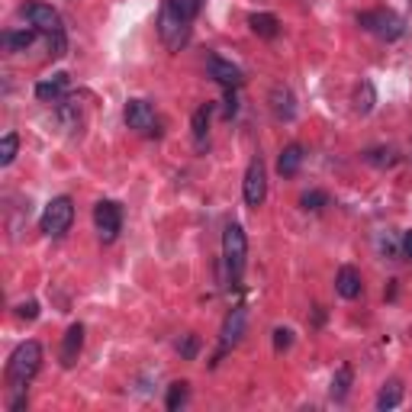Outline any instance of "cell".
Here are the masks:
<instances>
[{"instance_id":"52a82bcc","label":"cell","mask_w":412,"mask_h":412,"mask_svg":"<svg viewBox=\"0 0 412 412\" xmlns=\"http://www.w3.org/2000/svg\"><path fill=\"white\" fill-rule=\"evenodd\" d=\"M23 16H26L29 23H33V29H39V33L52 35V33H62V16H58V10H52L49 4H39V0H33V4H26L23 7Z\"/></svg>"},{"instance_id":"d6a6232c","label":"cell","mask_w":412,"mask_h":412,"mask_svg":"<svg viewBox=\"0 0 412 412\" xmlns=\"http://www.w3.org/2000/svg\"><path fill=\"white\" fill-rule=\"evenodd\" d=\"M235 110H238V100H235V94H226V116H235Z\"/></svg>"},{"instance_id":"9a60e30c","label":"cell","mask_w":412,"mask_h":412,"mask_svg":"<svg viewBox=\"0 0 412 412\" xmlns=\"http://www.w3.org/2000/svg\"><path fill=\"white\" fill-rule=\"evenodd\" d=\"M248 26H252V33L261 35V39H274V35L280 33V23L274 13H252L248 16Z\"/></svg>"},{"instance_id":"f546056e","label":"cell","mask_w":412,"mask_h":412,"mask_svg":"<svg viewBox=\"0 0 412 412\" xmlns=\"http://www.w3.org/2000/svg\"><path fill=\"white\" fill-rule=\"evenodd\" d=\"M367 161H374V165H396V155H393L390 148H386V152H384V148H377V152L367 155Z\"/></svg>"},{"instance_id":"7402d4cb","label":"cell","mask_w":412,"mask_h":412,"mask_svg":"<svg viewBox=\"0 0 412 412\" xmlns=\"http://www.w3.org/2000/svg\"><path fill=\"white\" fill-rule=\"evenodd\" d=\"M171 10H174L177 16H184V20H194L196 13H200V7H203V0H165Z\"/></svg>"},{"instance_id":"ffe728a7","label":"cell","mask_w":412,"mask_h":412,"mask_svg":"<svg viewBox=\"0 0 412 412\" xmlns=\"http://www.w3.org/2000/svg\"><path fill=\"white\" fill-rule=\"evenodd\" d=\"M271 106L280 119H294V97H290V91L277 87V91L271 94Z\"/></svg>"},{"instance_id":"484cf974","label":"cell","mask_w":412,"mask_h":412,"mask_svg":"<svg viewBox=\"0 0 412 412\" xmlns=\"http://www.w3.org/2000/svg\"><path fill=\"white\" fill-rule=\"evenodd\" d=\"M325 203H328V196L325 194H322V190H309V194H303L300 196V206H303V210H322V206H325Z\"/></svg>"},{"instance_id":"836d02e7","label":"cell","mask_w":412,"mask_h":412,"mask_svg":"<svg viewBox=\"0 0 412 412\" xmlns=\"http://www.w3.org/2000/svg\"><path fill=\"white\" fill-rule=\"evenodd\" d=\"M403 252H406V258H412V232L403 235Z\"/></svg>"},{"instance_id":"1f68e13d","label":"cell","mask_w":412,"mask_h":412,"mask_svg":"<svg viewBox=\"0 0 412 412\" xmlns=\"http://www.w3.org/2000/svg\"><path fill=\"white\" fill-rule=\"evenodd\" d=\"M380 248H384L386 255H396V242H393L390 232H386V235H380Z\"/></svg>"},{"instance_id":"ba28073f","label":"cell","mask_w":412,"mask_h":412,"mask_svg":"<svg viewBox=\"0 0 412 412\" xmlns=\"http://www.w3.org/2000/svg\"><path fill=\"white\" fill-rule=\"evenodd\" d=\"M267 196V171H265V161L255 158L245 171V203L248 206H261Z\"/></svg>"},{"instance_id":"9c48e42d","label":"cell","mask_w":412,"mask_h":412,"mask_svg":"<svg viewBox=\"0 0 412 412\" xmlns=\"http://www.w3.org/2000/svg\"><path fill=\"white\" fill-rule=\"evenodd\" d=\"M126 126L135 129L142 135L155 133V110L145 104V100H129L126 104Z\"/></svg>"},{"instance_id":"44dd1931","label":"cell","mask_w":412,"mask_h":412,"mask_svg":"<svg viewBox=\"0 0 412 412\" xmlns=\"http://www.w3.org/2000/svg\"><path fill=\"white\" fill-rule=\"evenodd\" d=\"M351 390V367L345 364V367H338V374L332 377V399H345Z\"/></svg>"},{"instance_id":"4dcf8cb0","label":"cell","mask_w":412,"mask_h":412,"mask_svg":"<svg viewBox=\"0 0 412 412\" xmlns=\"http://www.w3.org/2000/svg\"><path fill=\"white\" fill-rule=\"evenodd\" d=\"M16 316H20V319H35V316H39V303L35 300L20 303V306H16Z\"/></svg>"},{"instance_id":"6da1fadb","label":"cell","mask_w":412,"mask_h":412,"mask_svg":"<svg viewBox=\"0 0 412 412\" xmlns=\"http://www.w3.org/2000/svg\"><path fill=\"white\" fill-rule=\"evenodd\" d=\"M39 364H43V345L39 342H23L20 348L10 355L7 361V384L10 390H26V384L39 374Z\"/></svg>"},{"instance_id":"d6986e66","label":"cell","mask_w":412,"mask_h":412,"mask_svg":"<svg viewBox=\"0 0 412 412\" xmlns=\"http://www.w3.org/2000/svg\"><path fill=\"white\" fill-rule=\"evenodd\" d=\"M35 33H39V29H16V33L4 35V43H7L10 52H26L29 45L35 43Z\"/></svg>"},{"instance_id":"d4e9b609","label":"cell","mask_w":412,"mask_h":412,"mask_svg":"<svg viewBox=\"0 0 412 412\" xmlns=\"http://www.w3.org/2000/svg\"><path fill=\"white\" fill-rule=\"evenodd\" d=\"M177 351H181V357H184V361H194V357H196V351H200V338H196L194 332H190V335H184L181 342H177Z\"/></svg>"},{"instance_id":"4316f807","label":"cell","mask_w":412,"mask_h":412,"mask_svg":"<svg viewBox=\"0 0 412 412\" xmlns=\"http://www.w3.org/2000/svg\"><path fill=\"white\" fill-rule=\"evenodd\" d=\"M65 49H68L65 29H62V33H52V35H49V55H52V58H62V55H65Z\"/></svg>"},{"instance_id":"277c9868","label":"cell","mask_w":412,"mask_h":412,"mask_svg":"<svg viewBox=\"0 0 412 412\" xmlns=\"http://www.w3.org/2000/svg\"><path fill=\"white\" fill-rule=\"evenodd\" d=\"M357 26H364L367 33H374L377 39H386V43H393V39H399L403 35V20H399L393 10H367V13L357 16Z\"/></svg>"},{"instance_id":"7a4b0ae2","label":"cell","mask_w":412,"mask_h":412,"mask_svg":"<svg viewBox=\"0 0 412 412\" xmlns=\"http://www.w3.org/2000/svg\"><path fill=\"white\" fill-rule=\"evenodd\" d=\"M223 258L229 267V277L238 280L245 271V258H248V238H245L242 226H226L223 232Z\"/></svg>"},{"instance_id":"3957f363","label":"cell","mask_w":412,"mask_h":412,"mask_svg":"<svg viewBox=\"0 0 412 412\" xmlns=\"http://www.w3.org/2000/svg\"><path fill=\"white\" fill-rule=\"evenodd\" d=\"M158 35L171 52H181L190 39V23L184 20V16H177L174 10L165 4V7H161V16H158Z\"/></svg>"},{"instance_id":"2e32d148","label":"cell","mask_w":412,"mask_h":412,"mask_svg":"<svg viewBox=\"0 0 412 412\" xmlns=\"http://www.w3.org/2000/svg\"><path fill=\"white\" fill-rule=\"evenodd\" d=\"M65 87H68V74L65 71H58V74H52L49 81H43V84L35 87V97L39 100H55L65 94Z\"/></svg>"},{"instance_id":"5bb4252c","label":"cell","mask_w":412,"mask_h":412,"mask_svg":"<svg viewBox=\"0 0 412 412\" xmlns=\"http://www.w3.org/2000/svg\"><path fill=\"white\" fill-rule=\"evenodd\" d=\"M300 165H303V145H286L284 152H280L277 171H280L284 177H294L296 171H300Z\"/></svg>"},{"instance_id":"5b68a950","label":"cell","mask_w":412,"mask_h":412,"mask_svg":"<svg viewBox=\"0 0 412 412\" xmlns=\"http://www.w3.org/2000/svg\"><path fill=\"white\" fill-rule=\"evenodd\" d=\"M71 223H74V203H71V196H55V200L45 206L43 213V232L52 238L65 235V232L71 229Z\"/></svg>"},{"instance_id":"f1b7e54d","label":"cell","mask_w":412,"mask_h":412,"mask_svg":"<svg viewBox=\"0 0 412 412\" xmlns=\"http://www.w3.org/2000/svg\"><path fill=\"white\" fill-rule=\"evenodd\" d=\"M290 345H294V332H290V328H274V348L286 351Z\"/></svg>"},{"instance_id":"7c38bea8","label":"cell","mask_w":412,"mask_h":412,"mask_svg":"<svg viewBox=\"0 0 412 412\" xmlns=\"http://www.w3.org/2000/svg\"><path fill=\"white\" fill-rule=\"evenodd\" d=\"M81 348H84V325L74 322V325H68V332H65V338H62V355H58L62 357V367H74Z\"/></svg>"},{"instance_id":"cb8c5ba5","label":"cell","mask_w":412,"mask_h":412,"mask_svg":"<svg viewBox=\"0 0 412 412\" xmlns=\"http://www.w3.org/2000/svg\"><path fill=\"white\" fill-rule=\"evenodd\" d=\"M184 403H187V384H184V380L181 384H171L168 386V409L174 412V409H181Z\"/></svg>"},{"instance_id":"8992f818","label":"cell","mask_w":412,"mask_h":412,"mask_svg":"<svg viewBox=\"0 0 412 412\" xmlns=\"http://www.w3.org/2000/svg\"><path fill=\"white\" fill-rule=\"evenodd\" d=\"M94 223H97V232L104 242H113V238L119 235V229H123V206L113 200H100L97 206H94Z\"/></svg>"},{"instance_id":"30bf717a","label":"cell","mask_w":412,"mask_h":412,"mask_svg":"<svg viewBox=\"0 0 412 412\" xmlns=\"http://www.w3.org/2000/svg\"><path fill=\"white\" fill-rule=\"evenodd\" d=\"M206 71H210V77H213V81H216V84L229 87V91H235V87L245 81V77H242V71H238L232 62L219 58V55H210V62H206Z\"/></svg>"},{"instance_id":"e0dca14e","label":"cell","mask_w":412,"mask_h":412,"mask_svg":"<svg viewBox=\"0 0 412 412\" xmlns=\"http://www.w3.org/2000/svg\"><path fill=\"white\" fill-rule=\"evenodd\" d=\"M194 142L196 148H206V133H210V106H200V110L194 113Z\"/></svg>"},{"instance_id":"83f0119b","label":"cell","mask_w":412,"mask_h":412,"mask_svg":"<svg viewBox=\"0 0 412 412\" xmlns=\"http://www.w3.org/2000/svg\"><path fill=\"white\" fill-rule=\"evenodd\" d=\"M370 106H374V87L364 81L361 84V91H357V110L361 113H370Z\"/></svg>"},{"instance_id":"ac0fdd59","label":"cell","mask_w":412,"mask_h":412,"mask_svg":"<svg viewBox=\"0 0 412 412\" xmlns=\"http://www.w3.org/2000/svg\"><path fill=\"white\" fill-rule=\"evenodd\" d=\"M403 403V384L399 380H390V384H384V390H380L377 396V409H393V406Z\"/></svg>"},{"instance_id":"603a6c76","label":"cell","mask_w":412,"mask_h":412,"mask_svg":"<svg viewBox=\"0 0 412 412\" xmlns=\"http://www.w3.org/2000/svg\"><path fill=\"white\" fill-rule=\"evenodd\" d=\"M16 148H20V139H16V133H7L4 139H0V165H4V168H7V165H13Z\"/></svg>"},{"instance_id":"8fae6325","label":"cell","mask_w":412,"mask_h":412,"mask_svg":"<svg viewBox=\"0 0 412 412\" xmlns=\"http://www.w3.org/2000/svg\"><path fill=\"white\" fill-rule=\"evenodd\" d=\"M245 322H248V313H245V306H235L229 316H226L223 322V332H219V342H223V351L232 348V345L242 342L245 335Z\"/></svg>"},{"instance_id":"4fadbf2b","label":"cell","mask_w":412,"mask_h":412,"mask_svg":"<svg viewBox=\"0 0 412 412\" xmlns=\"http://www.w3.org/2000/svg\"><path fill=\"white\" fill-rule=\"evenodd\" d=\"M335 290L345 296V300H355V296H361V271L351 265H345L342 271H338L335 277Z\"/></svg>"}]
</instances>
